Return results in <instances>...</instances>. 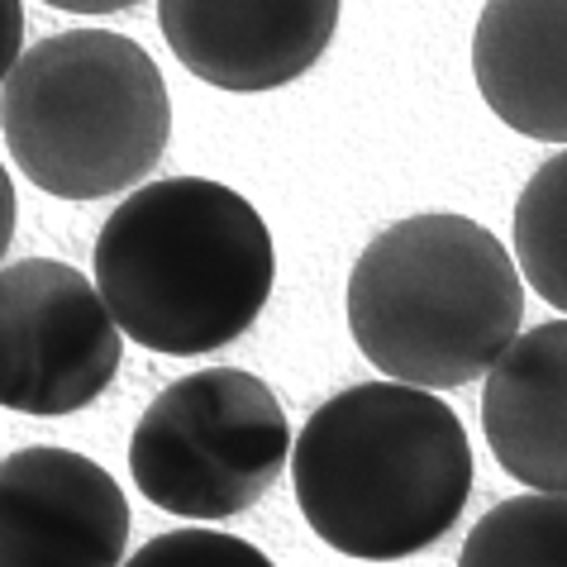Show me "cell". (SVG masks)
I'll list each match as a JSON object with an SVG mask.
<instances>
[{
  "label": "cell",
  "instance_id": "cell-16",
  "mask_svg": "<svg viewBox=\"0 0 567 567\" xmlns=\"http://www.w3.org/2000/svg\"><path fill=\"white\" fill-rule=\"evenodd\" d=\"M53 10H68V14H115V10H134L138 0H43Z\"/></svg>",
  "mask_w": 567,
  "mask_h": 567
},
{
  "label": "cell",
  "instance_id": "cell-10",
  "mask_svg": "<svg viewBox=\"0 0 567 567\" xmlns=\"http://www.w3.org/2000/svg\"><path fill=\"white\" fill-rule=\"evenodd\" d=\"M472 76L501 124L567 144V0H486L472 29Z\"/></svg>",
  "mask_w": 567,
  "mask_h": 567
},
{
  "label": "cell",
  "instance_id": "cell-15",
  "mask_svg": "<svg viewBox=\"0 0 567 567\" xmlns=\"http://www.w3.org/2000/svg\"><path fill=\"white\" fill-rule=\"evenodd\" d=\"M14 219H20V200H14V182L6 163H0V258L10 254V239H14Z\"/></svg>",
  "mask_w": 567,
  "mask_h": 567
},
{
  "label": "cell",
  "instance_id": "cell-4",
  "mask_svg": "<svg viewBox=\"0 0 567 567\" xmlns=\"http://www.w3.org/2000/svg\"><path fill=\"white\" fill-rule=\"evenodd\" d=\"M0 134L39 192L115 196L163 163L167 82L144 43L110 29H68L20 53L0 86Z\"/></svg>",
  "mask_w": 567,
  "mask_h": 567
},
{
  "label": "cell",
  "instance_id": "cell-2",
  "mask_svg": "<svg viewBox=\"0 0 567 567\" xmlns=\"http://www.w3.org/2000/svg\"><path fill=\"white\" fill-rule=\"evenodd\" d=\"M277 281L262 215L206 177L148 182L96 239V287L138 349L196 358L254 329Z\"/></svg>",
  "mask_w": 567,
  "mask_h": 567
},
{
  "label": "cell",
  "instance_id": "cell-12",
  "mask_svg": "<svg viewBox=\"0 0 567 567\" xmlns=\"http://www.w3.org/2000/svg\"><path fill=\"white\" fill-rule=\"evenodd\" d=\"M463 563H563L567 567V492L511 496L472 525Z\"/></svg>",
  "mask_w": 567,
  "mask_h": 567
},
{
  "label": "cell",
  "instance_id": "cell-14",
  "mask_svg": "<svg viewBox=\"0 0 567 567\" xmlns=\"http://www.w3.org/2000/svg\"><path fill=\"white\" fill-rule=\"evenodd\" d=\"M20 53H24V6L20 0H0V86L14 72Z\"/></svg>",
  "mask_w": 567,
  "mask_h": 567
},
{
  "label": "cell",
  "instance_id": "cell-7",
  "mask_svg": "<svg viewBox=\"0 0 567 567\" xmlns=\"http://www.w3.org/2000/svg\"><path fill=\"white\" fill-rule=\"evenodd\" d=\"M130 529L124 486L82 453L34 444L0 463V567H115Z\"/></svg>",
  "mask_w": 567,
  "mask_h": 567
},
{
  "label": "cell",
  "instance_id": "cell-1",
  "mask_svg": "<svg viewBox=\"0 0 567 567\" xmlns=\"http://www.w3.org/2000/svg\"><path fill=\"white\" fill-rule=\"evenodd\" d=\"M472 477V444L453 405L396 377L329 396L291 444L306 525L358 563H396L439 544L458 525Z\"/></svg>",
  "mask_w": 567,
  "mask_h": 567
},
{
  "label": "cell",
  "instance_id": "cell-5",
  "mask_svg": "<svg viewBox=\"0 0 567 567\" xmlns=\"http://www.w3.org/2000/svg\"><path fill=\"white\" fill-rule=\"evenodd\" d=\"M291 458V424L272 386L239 368L192 372L138 420L130 439L134 486L182 519L254 511Z\"/></svg>",
  "mask_w": 567,
  "mask_h": 567
},
{
  "label": "cell",
  "instance_id": "cell-8",
  "mask_svg": "<svg viewBox=\"0 0 567 567\" xmlns=\"http://www.w3.org/2000/svg\"><path fill=\"white\" fill-rule=\"evenodd\" d=\"M343 0H157L167 49L219 91H277L334 43Z\"/></svg>",
  "mask_w": 567,
  "mask_h": 567
},
{
  "label": "cell",
  "instance_id": "cell-9",
  "mask_svg": "<svg viewBox=\"0 0 567 567\" xmlns=\"http://www.w3.org/2000/svg\"><path fill=\"white\" fill-rule=\"evenodd\" d=\"M482 434L501 472L534 492H567V320L515 334L482 391Z\"/></svg>",
  "mask_w": 567,
  "mask_h": 567
},
{
  "label": "cell",
  "instance_id": "cell-3",
  "mask_svg": "<svg viewBox=\"0 0 567 567\" xmlns=\"http://www.w3.org/2000/svg\"><path fill=\"white\" fill-rule=\"evenodd\" d=\"M525 324L519 262L467 215H411L349 272V329L377 372L430 391L486 377Z\"/></svg>",
  "mask_w": 567,
  "mask_h": 567
},
{
  "label": "cell",
  "instance_id": "cell-13",
  "mask_svg": "<svg viewBox=\"0 0 567 567\" xmlns=\"http://www.w3.org/2000/svg\"><path fill=\"white\" fill-rule=\"evenodd\" d=\"M134 567H157V563H172V567H196V563H248V567H267V554L234 534H219V529H177V534H157L148 539L138 554L130 558Z\"/></svg>",
  "mask_w": 567,
  "mask_h": 567
},
{
  "label": "cell",
  "instance_id": "cell-6",
  "mask_svg": "<svg viewBox=\"0 0 567 567\" xmlns=\"http://www.w3.org/2000/svg\"><path fill=\"white\" fill-rule=\"evenodd\" d=\"M124 329L86 272L53 258L0 267V405L20 415L86 411L115 382Z\"/></svg>",
  "mask_w": 567,
  "mask_h": 567
},
{
  "label": "cell",
  "instance_id": "cell-11",
  "mask_svg": "<svg viewBox=\"0 0 567 567\" xmlns=\"http://www.w3.org/2000/svg\"><path fill=\"white\" fill-rule=\"evenodd\" d=\"M515 262L519 277L567 315V148L548 157L515 200Z\"/></svg>",
  "mask_w": 567,
  "mask_h": 567
}]
</instances>
